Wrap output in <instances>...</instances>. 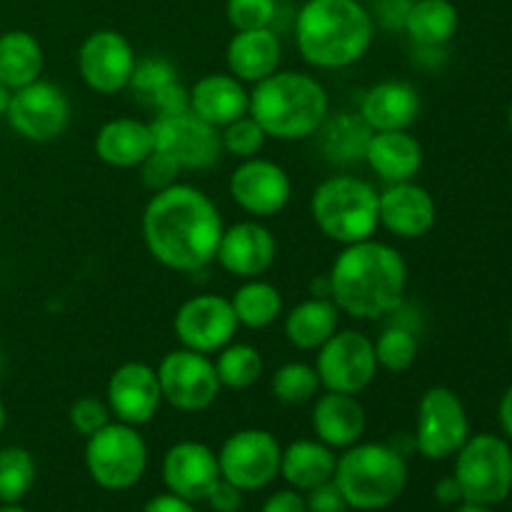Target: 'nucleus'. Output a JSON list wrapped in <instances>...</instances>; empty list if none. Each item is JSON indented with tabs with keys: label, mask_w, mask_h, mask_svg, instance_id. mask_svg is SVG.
Listing matches in <instances>:
<instances>
[{
	"label": "nucleus",
	"mask_w": 512,
	"mask_h": 512,
	"mask_svg": "<svg viewBox=\"0 0 512 512\" xmlns=\"http://www.w3.org/2000/svg\"><path fill=\"white\" fill-rule=\"evenodd\" d=\"M140 230L155 263L173 273L193 275L215 263L225 223L208 193L195 185L175 183L150 195Z\"/></svg>",
	"instance_id": "obj_1"
},
{
	"label": "nucleus",
	"mask_w": 512,
	"mask_h": 512,
	"mask_svg": "<svg viewBox=\"0 0 512 512\" xmlns=\"http://www.w3.org/2000/svg\"><path fill=\"white\" fill-rule=\"evenodd\" d=\"M330 300L353 320H380L400 310L408 290V263L395 245L360 240L343 245L330 265Z\"/></svg>",
	"instance_id": "obj_2"
},
{
	"label": "nucleus",
	"mask_w": 512,
	"mask_h": 512,
	"mask_svg": "<svg viewBox=\"0 0 512 512\" xmlns=\"http://www.w3.org/2000/svg\"><path fill=\"white\" fill-rule=\"evenodd\" d=\"M375 18L360 0H305L295 15V48L315 70H345L370 53Z\"/></svg>",
	"instance_id": "obj_3"
},
{
	"label": "nucleus",
	"mask_w": 512,
	"mask_h": 512,
	"mask_svg": "<svg viewBox=\"0 0 512 512\" xmlns=\"http://www.w3.org/2000/svg\"><path fill=\"white\" fill-rule=\"evenodd\" d=\"M265 135L280 143H298L318 135L330 115V95L315 75L275 70L250 88V108Z\"/></svg>",
	"instance_id": "obj_4"
},
{
	"label": "nucleus",
	"mask_w": 512,
	"mask_h": 512,
	"mask_svg": "<svg viewBox=\"0 0 512 512\" xmlns=\"http://www.w3.org/2000/svg\"><path fill=\"white\" fill-rule=\"evenodd\" d=\"M333 480L348 508L360 512L385 510L408 485V463L395 445L360 440L338 455Z\"/></svg>",
	"instance_id": "obj_5"
},
{
	"label": "nucleus",
	"mask_w": 512,
	"mask_h": 512,
	"mask_svg": "<svg viewBox=\"0 0 512 512\" xmlns=\"http://www.w3.org/2000/svg\"><path fill=\"white\" fill-rule=\"evenodd\" d=\"M378 193L370 180L358 175H330L310 195L315 228L340 248L375 238L380 230Z\"/></svg>",
	"instance_id": "obj_6"
},
{
	"label": "nucleus",
	"mask_w": 512,
	"mask_h": 512,
	"mask_svg": "<svg viewBox=\"0 0 512 512\" xmlns=\"http://www.w3.org/2000/svg\"><path fill=\"white\" fill-rule=\"evenodd\" d=\"M85 470L98 488L110 493L135 488L148 470V443L135 425L110 420L85 438Z\"/></svg>",
	"instance_id": "obj_7"
},
{
	"label": "nucleus",
	"mask_w": 512,
	"mask_h": 512,
	"mask_svg": "<svg viewBox=\"0 0 512 512\" xmlns=\"http://www.w3.org/2000/svg\"><path fill=\"white\" fill-rule=\"evenodd\" d=\"M453 478L458 480L463 503H505L512 493V448L493 433L470 435L455 453Z\"/></svg>",
	"instance_id": "obj_8"
},
{
	"label": "nucleus",
	"mask_w": 512,
	"mask_h": 512,
	"mask_svg": "<svg viewBox=\"0 0 512 512\" xmlns=\"http://www.w3.org/2000/svg\"><path fill=\"white\" fill-rule=\"evenodd\" d=\"M470 438V418L455 390L433 385L425 390L415 410L413 445L425 460H448Z\"/></svg>",
	"instance_id": "obj_9"
},
{
	"label": "nucleus",
	"mask_w": 512,
	"mask_h": 512,
	"mask_svg": "<svg viewBox=\"0 0 512 512\" xmlns=\"http://www.w3.org/2000/svg\"><path fill=\"white\" fill-rule=\"evenodd\" d=\"M315 370L323 390L330 393L360 395L373 385L378 375V360H375L373 338L360 330H335L330 340H325L315 350Z\"/></svg>",
	"instance_id": "obj_10"
},
{
	"label": "nucleus",
	"mask_w": 512,
	"mask_h": 512,
	"mask_svg": "<svg viewBox=\"0 0 512 512\" xmlns=\"http://www.w3.org/2000/svg\"><path fill=\"white\" fill-rule=\"evenodd\" d=\"M280 458L283 445L265 428L235 430L218 450L220 475L243 493L275 483V478H280Z\"/></svg>",
	"instance_id": "obj_11"
},
{
	"label": "nucleus",
	"mask_w": 512,
	"mask_h": 512,
	"mask_svg": "<svg viewBox=\"0 0 512 512\" xmlns=\"http://www.w3.org/2000/svg\"><path fill=\"white\" fill-rule=\"evenodd\" d=\"M70 118L73 105L68 93L43 78L13 90L5 113L10 130L28 143H53L70 128Z\"/></svg>",
	"instance_id": "obj_12"
},
{
	"label": "nucleus",
	"mask_w": 512,
	"mask_h": 512,
	"mask_svg": "<svg viewBox=\"0 0 512 512\" xmlns=\"http://www.w3.org/2000/svg\"><path fill=\"white\" fill-rule=\"evenodd\" d=\"M158 380L163 390V403L180 413H203L223 393L215 363L210 355L188 348H175L165 353L158 363Z\"/></svg>",
	"instance_id": "obj_13"
},
{
	"label": "nucleus",
	"mask_w": 512,
	"mask_h": 512,
	"mask_svg": "<svg viewBox=\"0 0 512 512\" xmlns=\"http://www.w3.org/2000/svg\"><path fill=\"white\" fill-rule=\"evenodd\" d=\"M155 138V150L165 153L180 165L183 173L188 170H208L223 158L220 130L205 123L193 110L170 115H153L150 120Z\"/></svg>",
	"instance_id": "obj_14"
},
{
	"label": "nucleus",
	"mask_w": 512,
	"mask_h": 512,
	"mask_svg": "<svg viewBox=\"0 0 512 512\" xmlns=\"http://www.w3.org/2000/svg\"><path fill=\"white\" fill-rule=\"evenodd\" d=\"M240 325L230 298L215 293H200L180 303L173 318V333L180 348L195 350L213 358L218 350L233 343Z\"/></svg>",
	"instance_id": "obj_15"
},
{
	"label": "nucleus",
	"mask_w": 512,
	"mask_h": 512,
	"mask_svg": "<svg viewBox=\"0 0 512 512\" xmlns=\"http://www.w3.org/2000/svg\"><path fill=\"white\" fill-rule=\"evenodd\" d=\"M228 193L245 215L265 220L288 208L293 198V180L280 163L255 155L235 165L228 180Z\"/></svg>",
	"instance_id": "obj_16"
},
{
	"label": "nucleus",
	"mask_w": 512,
	"mask_h": 512,
	"mask_svg": "<svg viewBox=\"0 0 512 512\" xmlns=\"http://www.w3.org/2000/svg\"><path fill=\"white\" fill-rule=\"evenodd\" d=\"M138 55L133 43L113 28L93 30L78 48V73L98 95H115L130 88Z\"/></svg>",
	"instance_id": "obj_17"
},
{
	"label": "nucleus",
	"mask_w": 512,
	"mask_h": 512,
	"mask_svg": "<svg viewBox=\"0 0 512 512\" xmlns=\"http://www.w3.org/2000/svg\"><path fill=\"white\" fill-rule=\"evenodd\" d=\"M105 403L120 423L140 428L148 425L163 405L158 370L143 360H128L110 373L105 385Z\"/></svg>",
	"instance_id": "obj_18"
},
{
	"label": "nucleus",
	"mask_w": 512,
	"mask_h": 512,
	"mask_svg": "<svg viewBox=\"0 0 512 512\" xmlns=\"http://www.w3.org/2000/svg\"><path fill=\"white\" fill-rule=\"evenodd\" d=\"M275 258L278 240L268 225L255 218L225 225L215 253V263L238 280L263 278L275 265Z\"/></svg>",
	"instance_id": "obj_19"
},
{
	"label": "nucleus",
	"mask_w": 512,
	"mask_h": 512,
	"mask_svg": "<svg viewBox=\"0 0 512 512\" xmlns=\"http://www.w3.org/2000/svg\"><path fill=\"white\" fill-rule=\"evenodd\" d=\"M218 453L200 440H180L163 455V483L168 493L190 503H205L220 483Z\"/></svg>",
	"instance_id": "obj_20"
},
{
	"label": "nucleus",
	"mask_w": 512,
	"mask_h": 512,
	"mask_svg": "<svg viewBox=\"0 0 512 512\" xmlns=\"http://www.w3.org/2000/svg\"><path fill=\"white\" fill-rule=\"evenodd\" d=\"M380 228L398 240L425 238L435 228L438 205L428 188L415 180L390 183L378 193Z\"/></svg>",
	"instance_id": "obj_21"
},
{
	"label": "nucleus",
	"mask_w": 512,
	"mask_h": 512,
	"mask_svg": "<svg viewBox=\"0 0 512 512\" xmlns=\"http://www.w3.org/2000/svg\"><path fill=\"white\" fill-rule=\"evenodd\" d=\"M423 100L408 80H378L360 98L358 115L373 133L380 130H410L420 118Z\"/></svg>",
	"instance_id": "obj_22"
},
{
	"label": "nucleus",
	"mask_w": 512,
	"mask_h": 512,
	"mask_svg": "<svg viewBox=\"0 0 512 512\" xmlns=\"http://www.w3.org/2000/svg\"><path fill=\"white\" fill-rule=\"evenodd\" d=\"M310 428L315 438L333 450H345L350 445L360 443L368 428V415L358 395L330 393L323 390L313 400V413H310Z\"/></svg>",
	"instance_id": "obj_23"
},
{
	"label": "nucleus",
	"mask_w": 512,
	"mask_h": 512,
	"mask_svg": "<svg viewBox=\"0 0 512 512\" xmlns=\"http://www.w3.org/2000/svg\"><path fill=\"white\" fill-rule=\"evenodd\" d=\"M283 63V43L273 28L235 30L225 48V65L228 73L240 83L255 85L270 78Z\"/></svg>",
	"instance_id": "obj_24"
},
{
	"label": "nucleus",
	"mask_w": 512,
	"mask_h": 512,
	"mask_svg": "<svg viewBox=\"0 0 512 512\" xmlns=\"http://www.w3.org/2000/svg\"><path fill=\"white\" fill-rule=\"evenodd\" d=\"M188 98L190 110L218 130L248 115L250 108L248 85L240 83L228 70L195 80L193 88H188Z\"/></svg>",
	"instance_id": "obj_25"
},
{
	"label": "nucleus",
	"mask_w": 512,
	"mask_h": 512,
	"mask_svg": "<svg viewBox=\"0 0 512 512\" xmlns=\"http://www.w3.org/2000/svg\"><path fill=\"white\" fill-rule=\"evenodd\" d=\"M95 155L103 160L105 165L118 170H133L145 163L150 153L155 150L153 128L150 120L130 118V115H120V118L108 120L100 125L93 140Z\"/></svg>",
	"instance_id": "obj_26"
},
{
	"label": "nucleus",
	"mask_w": 512,
	"mask_h": 512,
	"mask_svg": "<svg viewBox=\"0 0 512 512\" xmlns=\"http://www.w3.org/2000/svg\"><path fill=\"white\" fill-rule=\"evenodd\" d=\"M363 160L385 185H390L415 180L423 168L425 153L410 130H380L370 133Z\"/></svg>",
	"instance_id": "obj_27"
},
{
	"label": "nucleus",
	"mask_w": 512,
	"mask_h": 512,
	"mask_svg": "<svg viewBox=\"0 0 512 512\" xmlns=\"http://www.w3.org/2000/svg\"><path fill=\"white\" fill-rule=\"evenodd\" d=\"M340 310L330 298H310L295 303L288 313H283V333L285 340L295 350L315 353L335 330L340 328Z\"/></svg>",
	"instance_id": "obj_28"
},
{
	"label": "nucleus",
	"mask_w": 512,
	"mask_h": 512,
	"mask_svg": "<svg viewBox=\"0 0 512 512\" xmlns=\"http://www.w3.org/2000/svg\"><path fill=\"white\" fill-rule=\"evenodd\" d=\"M335 465H338V455H335L333 448L320 443L318 438H300L293 440L288 448H283L280 478L290 488L308 493V490L333 480Z\"/></svg>",
	"instance_id": "obj_29"
},
{
	"label": "nucleus",
	"mask_w": 512,
	"mask_h": 512,
	"mask_svg": "<svg viewBox=\"0 0 512 512\" xmlns=\"http://www.w3.org/2000/svg\"><path fill=\"white\" fill-rule=\"evenodd\" d=\"M460 13L453 0H410L403 30L420 50H440L455 38Z\"/></svg>",
	"instance_id": "obj_30"
},
{
	"label": "nucleus",
	"mask_w": 512,
	"mask_h": 512,
	"mask_svg": "<svg viewBox=\"0 0 512 512\" xmlns=\"http://www.w3.org/2000/svg\"><path fill=\"white\" fill-rule=\"evenodd\" d=\"M43 45L28 30L0 33V83L10 90L35 83L43 75Z\"/></svg>",
	"instance_id": "obj_31"
},
{
	"label": "nucleus",
	"mask_w": 512,
	"mask_h": 512,
	"mask_svg": "<svg viewBox=\"0 0 512 512\" xmlns=\"http://www.w3.org/2000/svg\"><path fill=\"white\" fill-rule=\"evenodd\" d=\"M230 305L240 328L265 330L278 323L285 313V300L280 288L265 278L243 280L230 295Z\"/></svg>",
	"instance_id": "obj_32"
},
{
	"label": "nucleus",
	"mask_w": 512,
	"mask_h": 512,
	"mask_svg": "<svg viewBox=\"0 0 512 512\" xmlns=\"http://www.w3.org/2000/svg\"><path fill=\"white\" fill-rule=\"evenodd\" d=\"M373 130L363 123L358 113L328 115L318 135H323V153L338 163H353L363 160L365 145H368Z\"/></svg>",
	"instance_id": "obj_33"
},
{
	"label": "nucleus",
	"mask_w": 512,
	"mask_h": 512,
	"mask_svg": "<svg viewBox=\"0 0 512 512\" xmlns=\"http://www.w3.org/2000/svg\"><path fill=\"white\" fill-rule=\"evenodd\" d=\"M213 363L223 390L253 388L255 383H260V378H263L265 373L263 353H260L255 345L240 343V340H233V343L225 345L223 350H218Z\"/></svg>",
	"instance_id": "obj_34"
},
{
	"label": "nucleus",
	"mask_w": 512,
	"mask_h": 512,
	"mask_svg": "<svg viewBox=\"0 0 512 512\" xmlns=\"http://www.w3.org/2000/svg\"><path fill=\"white\" fill-rule=\"evenodd\" d=\"M320 390L323 385H320L318 370L305 360H288L270 378V393L283 405L313 403Z\"/></svg>",
	"instance_id": "obj_35"
},
{
	"label": "nucleus",
	"mask_w": 512,
	"mask_h": 512,
	"mask_svg": "<svg viewBox=\"0 0 512 512\" xmlns=\"http://www.w3.org/2000/svg\"><path fill=\"white\" fill-rule=\"evenodd\" d=\"M373 345L378 368L388 370V373H408L418 360V333L405 323L385 325L378 338L373 340Z\"/></svg>",
	"instance_id": "obj_36"
},
{
	"label": "nucleus",
	"mask_w": 512,
	"mask_h": 512,
	"mask_svg": "<svg viewBox=\"0 0 512 512\" xmlns=\"http://www.w3.org/2000/svg\"><path fill=\"white\" fill-rule=\"evenodd\" d=\"M38 465L30 450L20 445L0 448V503L15 505L33 490Z\"/></svg>",
	"instance_id": "obj_37"
},
{
	"label": "nucleus",
	"mask_w": 512,
	"mask_h": 512,
	"mask_svg": "<svg viewBox=\"0 0 512 512\" xmlns=\"http://www.w3.org/2000/svg\"><path fill=\"white\" fill-rule=\"evenodd\" d=\"M265 130L255 123L253 115H243V118L233 120L230 125L220 128V143H223V155H233L238 160H248L260 155L265 148Z\"/></svg>",
	"instance_id": "obj_38"
},
{
	"label": "nucleus",
	"mask_w": 512,
	"mask_h": 512,
	"mask_svg": "<svg viewBox=\"0 0 512 512\" xmlns=\"http://www.w3.org/2000/svg\"><path fill=\"white\" fill-rule=\"evenodd\" d=\"M178 80V73H175L173 63L165 58H138V65H135L133 80H130V88L135 90L143 103H150L165 85L175 83Z\"/></svg>",
	"instance_id": "obj_39"
},
{
	"label": "nucleus",
	"mask_w": 512,
	"mask_h": 512,
	"mask_svg": "<svg viewBox=\"0 0 512 512\" xmlns=\"http://www.w3.org/2000/svg\"><path fill=\"white\" fill-rule=\"evenodd\" d=\"M225 18L233 30L273 28L278 0H225Z\"/></svg>",
	"instance_id": "obj_40"
},
{
	"label": "nucleus",
	"mask_w": 512,
	"mask_h": 512,
	"mask_svg": "<svg viewBox=\"0 0 512 512\" xmlns=\"http://www.w3.org/2000/svg\"><path fill=\"white\" fill-rule=\"evenodd\" d=\"M110 420H113V413H110L105 398H98V395H80V398L73 400L68 408V423L80 438L95 435L98 430H103Z\"/></svg>",
	"instance_id": "obj_41"
},
{
	"label": "nucleus",
	"mask_w": 512,
	"mask_h": 512,
	"mask_svg": "<svg viewBox=\"0 0 512 512\" xmlns=\"http://www.w3.org/2000/svg\"><path fill=\"white\" fill-rule=\"evenodd\" d=\"M138 170L140 178H143V185L150 193H160V190L180 183V173H183L180 165L175 163L173 158H168L165 153H160V150H153Z\"/></svg>",
	"instance_id": "obj_42"
},
{
	"label": "nucleus",
	"mask_w": 512,
	"mask_h": 512,
	"mask_svg": "<svg viewBox=\"0 0 512 512\" xmlns=\"http://www.w3.org/2000/svg\"><path fill=\"white\" fill-rule=\"evenodd\" d=\"M305 505H308V512H345V510H350L348 503H345L343 493H340V488L335 485V480L308 490Z\"/></svg>",
	"instance_id": "obj_43"
},
{
	"label": "nucleus",
	"mask_w": 512,
	"mask_h": 512,
	"mask_svg": "<svg viewBox=\"0 0 512 512\" xmlns=\"http://www.w3.org/2000/svg\"><path fill=\"white\" fill-rule=\"evenodd\" d=\"M243 498L245 493L240 488H235L233 483H228V480L220 478V483L215 485L213 493L208 495V500L205 503L210 505V510L215 512H238L243 508Z\"/></svg>",
	"instance_id": "obj_44"
},
{
	"label": "nucleus",
	"mask_w": 512,
	"mask_h": 512,
	"mask_svg": "<svg viewBox=\"0 0 512 512\" xmlns=\"http://www.w3.org/2000/svg\"><path fill=\"white\" fill-rule=\"evenodd\" d=\"M260 512H308V505H305V498L300 490L285 488L270 495Z\"/></svg>",
	"instance_id": "obj_45"
},
{
	"label": "nucleus",
	"mask_w": 512,
	"mask_h": 512,
	"mask_svg": "<svg viewBox=\"0 0 512 512\" xmlns=\"http://www.w3.org/2000/svg\"><path fill=\"white\" fill-rule=\"evenodd\" d=\"M143 512H198V510H195V503H190V500L178 498V495L173 493H163L150 498L148 503H145Z\"/></svg>",
	"instance_id": "obj_46"
},
{
	"label": "nucleus",
	"mask_w": 512,
	"mask_h": 512,
	"mask_svg": "<svg viewBox=\"0 0 512 512\" xmlns=\"http://www.w3.org/2000/svg\"><path fill=\"white\" fill-rule=\"evenodd\" d=\"M435 500L440 505H460L463 503V493H460V485L453 475L448 478H440L438 485H435Z\"/></svg>",
	"instance_id": "obj_47"
},
{
	"label": "nucleus",
	"mask_w": 512,
	"mask_h": 512,
	"mask_svg": "<svg viewBox=\"0 0 512 512\" xmlns=\"http://www.w3.org/2000/svg\"><path fill=\"white\" fill-rule=\"evenodd\" d=\"M498 420H500V428H503L505 438L512 440V385L503 393L498 403Z\"/></svg>",
	"instance_id": "obj_48"
},
{
	"label": "nucleus",
	"mask_w": 512,
	"mask_h": 512,
	"mask_svg": "<svg viewBox=\"0 0 512 512\" xmlns=\"http://www.w3.org/2000/svg\"><path fill=\"white\" fill-rule=\"evenodd\" d=\"M10 95H13V90H10V88H5V85L0 83V118H5V113H8Z\"/></svg>",
	"instance_id": "obj_49"
},
{
	"label": "nucleus",
	"mask_w": 512,
	"mask_h": 512,
	"mask_svg": "<svg viewBox=\"0 0 512 512\" xmlns=\"http://www.w3.org/2000/svg\"><path fill=\"white\" fill-rule=\"evenodd\" d=\"M458 512H495L490 505H478V503H460Z\"/></svg>",
	"instance_id": "obj_50"
},
{
	"label": "nucleus",
	"mask_w": 512,
	"mask_h": 512,
	"mask_svg": "<svg viewBox=\"0 0 512 512\" xmlns=\"http://www.w3.org/2000/svg\"><path fill=\"white\" fill-rule=\"evenodd\" d=\"M5 425H8V410H5V403L0 400V435H3Z\"/></svg>",
	"instance_id": "obj_51"
},
{
	"label": "nucleus",
	"mask_w": 512,
	"mask_h": 512,
	"mask_svg": "<svg viewBox=\"0 0 512 512\" xmlns=\"http://www.w3.org/2000/svg\"><path fill=\"white\" fill-rule=\"evenodd\" d=\"M0 512H30V510L20 508V505L15 503V505H3V508H0Z\"/></svg>",
	"instance_id": "obj_52"
},
{
	"label": "nucleus",
	"mask_w": 512,
	"mask_h": 512,
	"mask_svg": "<svg viewBox=\"0 0 512 512\" xmlns=\"http://www.w3.org/2000/svg\"><path fill=\"white\" fill-rule=\"evenodd\" d=\"M3 365H5V360H3V353H0V378H3Z\"/></svg>",
	"instance_id": "obj_53"
},
{
	"label": "nucleus",
	"mask_w": 512,
	"mask_h": 512,
	"mask_svg": "<svg viewBox=\"0 0 512 512\" xmlns=\"http://www.w3.org/2000/svg\"><path fill=\"white\" fill-rule=\"evenodd\" d=\"M508 123H510V130H512V105H510V110H508Z\"/></svg>",
	"instance_id": "obj_54"
},
{
	"label": "nucleus",
	"mask_w": 512,
	"mask_h": 512,
	"mask_svg": "<svg viewBox=\"0 0 512 512\" xmlns=\"http://www.w3.org/2000/svg\"><path fill=\"white\" fill-rule=\"evenodd\" d=\"M510 343H512V320H510Z\"/></svg>",
	"instance_id": "obj_55"
}]
</instances>
